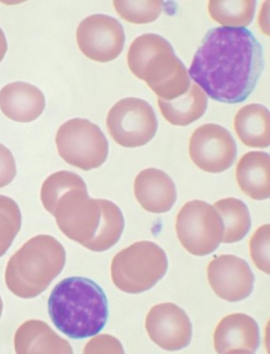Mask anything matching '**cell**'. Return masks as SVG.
Returning <instances> with one entry per match:
<instances>
[{
  "mask_svg": "<svg viewBox=\"0 0 270 354\" xmlns=\"http://www.w3.org/2000/svg\"><path fill=\"white\" fill-rule=\"evenodd\" d=\"M169 263L165 251L151 241H139L122 250L111 263L116 287L128 294L149 291L163 278Z\"/></svg>",
  "mask_w": 270,
  "mask_h": 354,
  "instance_id": "cell-6",
  "label": "cell"
},
{
  "mask_svg": "<svg viewBox=\"0 0 270 354\" xmlns=\"http://www.w3.org/2000/svg\"><path fill=\"white\" fill-rule=\"evenodd\" d=\"M190 157L199 169L209 173H221L233 165L237 157L235 141L227 129L204 124L192 134Z\"/></svg>",
  "mask_w": 270,
  "mask_h": 354,
  "instance_id": "cell-11",
  "label": "cell"
},
{
  "mask_svg": "<svg viewBox=\"0 0 270 354\" xmlns=\"http://www.w3.org/2000/svg\"><path fill=\"white\" fill-rule=\"evenodd\" d=\"M21 212L17 203L0 195V257L11 247L21 230Z\"/></svg>",
  "mask_w": 270,
  "mask_h": 354,
  "instance_id": "cell-23",
  "label": "cell"
},
{
  "mask_svg": "<svg viewBox=\"0 0 270 354\" xmlns=\"http://www.w3.org/2000/svg\"><path fill=\"white\" fill-rule=\"evenodd\" d=\"M270 115L264 106L253 104L237 113L234 127L242 142L250 147L266 148L270 144Z\"/></svg>",
  "mask_w": 270,
  "mask_h": 354,
  "instance_id": "cell-20",
  "label": "cell"
},
{
  "mask_svg": "<svg viewBox=\"0 0 270 354\" xmlns=\"http://www.w3.org/2000/svg\"><path fill=\"white\" fill-rule=\"evenodd\" d=\"M116 11L122 19L134 24L156 21L163 12V1H114Z\"/></svg>",
  "mask_w": 270,
  "mask_h": 354,
  "instance_id": "cell-24",
  "label": "cell"
},
{
  "mask_svg": "<svg viewBox=\"0 0 270 354\" xmlns=\"http://www.w3.org/2000/svg\"><path fill=\"white\" fill-rule=\"evenodd\" d=\"M107 126L116 143L134 148L147 145L156 136L158 120L149 102L128 97L118 101L109 111Z\"/></svg>",
  "mask_w": 270,
  "mask_h": 354,
  "instance_id": "cell-9",
  "label": "cell"
},
{
  "mask_svg": "<svg viewBox=\"0 0 270 354\" xmlns=\"http://www.w3.org/2000/svg\"><path fill=\"white\" fill-rule=\"evenodd\" d=\"M256 2L253 0H211L210 16L224 28H245L253 22Z\"/></svg>",
  "mask_w": 270,
  "mask_h": 354,
  "instance_id": "cell-22",
  "label": "cell"
},
{
  "mask_svg": "<svg viewBox=\"0 0 270 354\" xmlns=\"http://www.w3.org/2000/svg\"><path fill=\"white\" fill-rule=\"evenodd\" d=\"M76 40L82 54L88 59L106 63L117 59L123 50L125 30L117 19L94 15L80 24Z\"/></svg>",
  "mask_w": 270,
  "mask_h": 354,
  "instance_id": "cell-10",
  "label": "cell"
},
{
  "mask_svg": "<svg viewBox=\"0 0 270 354\" xmlns=\"http://www.w3.org/2000/svg\"><path fill=\"white\" fill-rule=\"evenodd\" d=\"M120 341L110 335H100L90 340L84 353H124Z\"/></svg>",
  "mask_w": 270,
  "mask_h": 354,
  "instance_id": "cell-26",
  "label": "cell"
},
{
  "mask_svg": "<svg viewBox=\"0 0 270 354\" xmlns=\"http://www.w3.org/2000/svg\"><path fill=\"white\" fill-rule=\"evenodd\" d=\"M224 225L222 242L233 243L242 241L251 228L252 221L247 205L240 199L227 198L215 203Z\"/></svg>",
  "mask_w": 270,
  "mask_h": 354,
  "instance_id": "cell-21",
  "label": "cell"
},
{
  "mask_svg": "<svg viewBox=\"0 0 270 354\" xmlns=\"http://www.w3.org/2000/svg\"><path fill=\"white\" fill-rule=\"evenodd\" d=\"M145 328L153 342L165 351L182 350L191 342L192 324L188 314L170 302L151 308Z\"/></svg>",
  "mask_w": 270,
  "mask_h": 354,
  "instance_id": "cell-12",
  "label": "cell"
},
{
  "mask_svg": "<svg viewBox=\"0 0 270 354\" xmlns=\"http://www.w3.org/2000/svg\"><path fill=\"white\" fill-rule=\"evenodd\" d=\"M208 279L215 293L221 299L236 302L252 294L255 276L248 263L239 257L224 254L208 265Z\"/></svg>",
  "mask_w": 270,
  "mask_h": 354,
  "instance_id": "cell-13",
  "label": "cell"
},
{
  "mask_svg": "<svg viewBox=\"0 0 270 354\" xmlns=\"http://www.w3.org/2000/svg\"><path fill=\"white\" fill-rule=\"evenodd\" d=\"M176 230L182 246L192 255L205 256L222 243V218L214 207L201 201L186 203L177 217Z\"/></svg>",
  "mask_w": 270,
  "mask_h": 354,
  "instance_id": "cell-8",
  "label": "cell"
},
{
  "mask_svg": "<svg viewBox=\"0 0 270 354\" xmlns=\"http://www.w3.org/2000/svg\"><path fill=\"white\" fill-rule=\"evenodd\" d=\"M260 344L259 326L246 314L227 315L218 324L214 333L217 353H254Z\"/></svg>",
  "mask_w": 270,
  "mask_h": 354,
  "instance_id": "cell-14",
  "label": "cell"
},
{
  "mask_svg": "<svg viewBox=\"0 0 270 354\" xmlns=\"http://www.w3.org/2000/svg\"><path fill=\"white\" fill-rule=\"evenodd\" d=\"M15 347L18 354L73 353L68 341L40 320H29L19 327Z\"/></svg>",
  "mask_w": 270,
  "mask_h": 354,
  "instance_id": "cell-17",
  "label": "cell"
},
{
  "mask_svg": "<svg viewBox=\"0 0 270 354\" xmlns=\"http://www.w3.org/2000/svg\"><path fill=\"white\" fill-rule=\"evenodd\" d=\"M3 300H2L1 296H0V318H1V315L3 313Z\"/></svg>",
  "mask_w": 270,
  "mask_h": 354,
  "instance_id": "cell-29",
  "label": "cell"
},
{
  "mask_svg": "<svg viewBox=\"0 0 270 354\" xmlns=\"http://www.w3.org/2000/svg\"><path fill=\"white\" fill-rule=\"evenodd\" d=\"M8 45L4 32L0 28V62L4 59L6 51H8Z\"/></svg>",
  "mask_w": 270,
  "mask_h": 354,
  "instance_id": "cell-28",
  "label": "cell"
},
{
  "mask_svg": "<svg viewBox=\"0 0 270 354\" xmlns=\"http://www.w3.org/2000/svg\"><path fill=\"white\" fill-rule=\"evenodd\" d=\"M127 64L159 99H177L188 92L191 85L188 69L171 44L156 34H145L133 41L127 53Z\"/></svg>",
  "mask_w": 270,
  "mask_h": 354,
  "instance_id": "cell-4",
  "label": "cell"
},
{
  "mask_svg": "<svg viewBox=\"0 0 270 354\" xmlns=\"http://www.w3.org/2000/svg\"><path fill=\"white\" fill-rule=\"evenodd\" d=\"M48 313L57 329L71 339L95 336L106 326L109 317L107 296L91 279L70 277L51 292Z\"/></svg>",
  "mask_w": 270,
  "mask_h": 354,
  "instance_id": "cell-3",
  "label": "cell"
},
{
  "mask_svg": "<svg viewBox=\"0 0 270 354\" xmlns=\"http://www.w3.org/2000/svg\"><path fill=\"white\" fill-rule=\"evenodd\" d=\"M134 192L141 207L152 214L169 212L177 198L172 179L157 169L141 171L134 180Z\"/></svg>",
  "mask_w": 270,
  "mask_h": 354,
  "instance_id": "cell-15",
  "label": "cell"
},
{
  "mask_svg": "<svg viewBox=\"0 0 270 354\" xmlns=\"http://www.w3.org/2000/svg\"><path fill=\"white\" fill-rule=\"evenodd\" d=\"M269 154L251 151L242 156L236 167V180L241 190L254 201L270 196Z\"/></svg>",
  "mask_w": 270,
  "mask_h": 354,
  "instance_id": "cell-18",
  "label": "cell"
},
{
  "mask_svg": "<svg viewBox=\"0 0 270 354\" xmlns=\"http://www.w3.org/2000/svg\"><path fill=\"white\" fill-rule=\"evenodd\" d=\"M55 143L62 158L83 171L98 169L108 156L105 135L87 119L75 118L63 124L57 132Z\"/></svg>",
  "mask_w": 270,
  "mask_h": 354,
  "instance_id": "cell-7",
  "label": "cell"
},
{
  "mask_svg": "<svg viewBox=\"0 0 270 354\" xmlns=\"http://www.w3.org/2000/svg\"><path fill=\"white\" fill-rule=\"evenodd\" d=\"M57 227L70 240L104 252L123 234L125 218L117 205L107 199L90 198L84 180L61 188L45 207Z\"/></svg>",
  "mask_w": 270,
  "mask_h": 354,
  "instance_id": "cell-2",
  "label": "cell"
},
{
  "mask_svg": "<svg viewBox=\"0 0 270 354\" xmlns=\"http://www.w3.org/2000/svg\"><path fill=\"white\" fill-rule=\"evenodd\" d=\"M46 101L41 90L29 83L8 84L0 91V109L6 118L20 123L37 120L44 111Z\"/></svg>",
  "mask_w": 270,
  "mask_h": 354,
  "instance_id": "cell-16",
  "label": "cell"
},
{
  "mask_svg": "<svg viewBox=\"0 0 270 354\" xmlns=\"http://www.w3.org/2000/svg\"><path fill=\"white\" fill-rule=\"evenodd\" d=\"M264 64L262 45L252 32L215 28L206 34L188 74L210 99L235 104L253 93Z\"/></svg>",
  "mask_w": 270,
  "mask_h": 354,
  "instance_id": "cell-1",
  "label": "cell"
},
{
  "mask_svg": "<svg viewBox=\"0 0 270 354\" xmlns=\"http://www.w3.org/2000/svg\"><path fill=\"white\" fill-rule=\"evenodd\" d=\"M160 112L172 125L185 127L200 119L207 111L208 100L203 90L192 84L188 91L171 101L158 98Z\"/></svg>",
  "mask_w": 270,
  "mask_h": 354,
  "instance_id": "cell-19",
  "label": "cell"
},
{
  "mask_svg": "<svg viewBox=\"0 0 270 354\" xmlns=\"http://www.w3.org/2000/svg\"><path fill=\"white\" fill-rule=\"evenodd\" d=\"M66 262L60 242L50 235L36 236L11 257L6 268V286L17 297L35 298L61 274Z\"/></svg>",
  "mask_w": 270,
  "mask_h": 354,
  "instance_id": "cell-5",
  "label": "cell"
},
{
  "mask_svg": "<svg viewBox=\"0 0 270 354\" xmlns=\"http://www.w3.org/2000/svg\"><path fill=\"white\" fill-rule=\"evenodd\" d=\"M17 175L15 159L8 147L0 144V188L12 182Z\"/></svg>",
  "mask_w": 270,
  "mask_h": 354,
  "instance_id": "cell-27",
  "label": "cell"
},
{
  "mask_svg": "<svg viewBox=\"0 0 270 354\" xmlns=\"http://www.w3.org/2000/svg\"><path fill=\"white\" fill-rule=\"evenodd\" d=\"M269 224L257 229L249 242L250 256L260 271L269 274Z\"/></svg>",
  "mask_w": 270,
  "mask_h": 354,
  "instance_id": "cell-25",
  "label": "cell"
}]
</instances>
